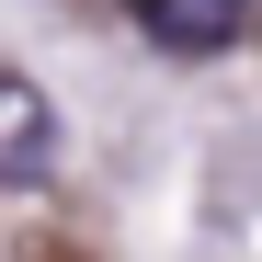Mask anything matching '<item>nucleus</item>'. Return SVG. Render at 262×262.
I'll list each match as a JSON object with an SVG mask.
<instances>
[{"label": "nucleus", "mask_w": 262, "mask_h": 262, "mask_svg": "<svg viewBox=\"0 0 262 262\" xmlns=\"http://www.w3.org/2000/svg\"><path fill=\"white\" fill-rule=\"evenodd\" d=\"M262 0H137V23L160 34V46H183V57H216V46H239Z\"/></svg>", "instance_id": "obj_1"}, {"label": "nucleus", "mask_w": 262, "mask_h": 262, "mask_svg": "<svg viewBox=\"0 0 262 262\" xmlns=\"http://www.w3.org/2000/svg\"><path fill=\"white\" fill-rule=\"evenodd\" d=\"M0 171H12V183H46V92H34L23 69H0Z\"/></svg>", "instance_id": "obj_2"}]
</instances>
